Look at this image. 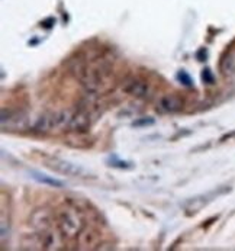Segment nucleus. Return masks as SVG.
I'll return each mask as SVG.
<instances>
[{
    "label": "nucleus",
    "mask_w": 235,
    "mask_h": 251,
    "mask_svg": "<svg viewBox=\"0 0 235 251\" xmlns=\"http://www.w3.org/2000/svg\"><path fill=\"white\" fill-rule=\"evenodd\" d=\"M202 78H203V81H205V83H208V84H212V83H213V80H215L212 72H210V70H208V69H206V70H203V73H202Z\"/></svg>",
    "instance_id": "15"
},
{
    "label": "nucleus",
    "mask_w": 235,
    "mask_h": 251,
    "mask_svg": "<svg viewBox=\"0 0 235 251\" xmlns=\"http://www.w3.org/2000/svg\"><path fill=\"white\" fill-rule=\"evenodd\" d=\"M177 78H179V81H180L182 84H184V86H187V87H192V86H193V80H192V77H190L187 73L184 72V70L179 72V74H177Z\"/></svg>",
    "instance_id": "13"
},
{
    "label": "nucleus",
    "mask_w": 235,
    "mask_h": 251,
    "mask_svg": "<svg viewBox=\"0 0 235 251\" xmlns=\"http://www.w3.org/2000/svg\"><path fill=\"white\" fill-rule=\"evenodd\" d=\"M221 72L227 77L235 75V51H230L221 61Z\"/></svg>",
    "instance_id": "12"
},
{
    "label": "nucleus",
    "mask_w": 235,
    "mask_h": 251,
    "mask_svg": "<svg viewBox=\"0 0 235 251\" xmlns=\"http://www.w3.org/2000/svg\"><path fill=\"white\" fill-rule=\"evenodd\" d=\"M154 124V119H151V118H147V119H138V121H135L134 126H145V125H153Z\"/></svg>",
    "instance_id": "16"
},
{
    "label": "nucleus",
    "mask_w": 235,
    "mask_h": 251,
    "mask_svg": "<svg viewBox=\"0 0 235 251\" xmlns=\"http://www.w3.org/2000/svg\"><path fill=\"white\" fill-rule=\"evenodd\" d=\"M212 199L208 196V195H199V196H195V198H190L187 199L186 202H183V209L187 215H195L198 212H201L202 209L210 202Z\"/></svg>",
    "instance_id": "10"
},
{
    "label": "nucleus",
    "mask_w": 235,
    "mask_h": 251,
    "mask_svg": "<svg viewBox=\"0 0 235 251\" xmlns=\"http://www.w3.org/2000/svg\"><path fill=\"white\" fill-rule=\"evenodd\" d=\"M183 106H184L183 99L176 95H164L157 102V110L160 113H166V115L177 113L183 109Z\"/></svg>",
    "instance_id": "6"
},
{
    "label": "nucleus",
    "mask_w": 235,
    "mask_h": 251,
    "mask_svg": "<svg viewBox=\"0 0 235 251\" xmlns=\"http://www.w3.org/2000/svg\"><path fill=\"white\" fill-rule=\"evenodd\" d=\"M71 118H73L71 110H60V112L45 113V115H42V116H39L36 119L32 129L35 132H41V134L64 129V128L70 126Z\"/></svg>",
    "instance_id": "1"
},
{
    "label": "nucleus",
    "mask_w": 235,
    "mask_h": 251,
    "mask_svg": "<svg viewBox=\"0 0 235 251\" xmlns=\"http://www.w3.org/2000/svg\"><path fill=\"white\" fill-rule=\"evenodd\" d=\"M29 176L34 180H36L38 183H42V184H47V186H51V187H63L64 183L61 180L54 179L52 176H47L41 172H35V170H31L29 172Z\"/></svg>",
    "instance_id": "11"
},
{
    "label": "nucleus",
    "mask_w": 235,
    "mask_h": 251,
    "mask_svg": "<svg viewBox=\"0 0 235 251\" xmlns=\"http://www.w3.org/2000/svg\"><path fill=\"white\" fill-rule=\"evenodd\" d=\"M112 167H118V169H132V163H127V161H121V160H112L110 164Z\"/></svg>",
    "instance_id": "14"
},
{
    "label": "nucleus",
    "mask_w": 235,
    "mask_h": 251,
    "mask_svg": "<svg viewBox=\"0 0 235 251\" xmlns=\"http://www.w3.org/2000/svg\"><path fill=\"white\" fill-rule=\"evenodd\" d=\"M122 90H124L127 95H131V96H134L136 99H150L151 95H153L151 86H150L147 81H144V80H141V78H135V77L128 78V80L124 83Z\"/></svg>",
    "instance_id": "5"
},
{
    "label": "nucleus",
    "mask_w": 235,
    "mask_h": 251,
    "mask_svg": "<svg viewBox=\"0 0 235 251\" xmlns=\"http://www.w3.org/2000/svg\"><path fill=\"white\" fill-rule=\"evenodd\" d=\"M52 212L48 208H39L31 215V225L36 231L50 229L52 225Z\"/></svg>",
    "instance_id": "8"
},
{
    "label": "nucleus",
    "mask_w": 235,
    "mask_h": 251,
    "mask_svg": "<svg viewBox=\"0 0 235 251\" xmlns=\"http://www.w3.org/2000/svg\"><path fill=\"white\" fill-rule=\"evenodd\" d=\"M38 240H39V249L41 250H58L61 246V240L60 235L55 231L50 229H44V231H38Z\"/></svg>",
    "instance_id": "7"
},
{
    "label": "nucleus",
    "mask_w": 235,
    "mask_h": 251,
    "mask_svg": "<svg viewBox=\"0 0 235 251\" xmlns=\"http://www.w3.org/2000/svg\"><path fill=\"white\" fill-rule=\"evenodd\" d=\"M0 124L3 131H25L29 128V116L24 110L1 109Z\"/></svg>",
    "instance_id": "3"
},
{
    "label": "nucleus",
    "mask_w": 235,
    "mask_h": 251,
    "mask_svg": "<svg viewBox=\"0 0 235 251\" xmlns=\"http://www.w3.org/2000/svg\"><path fill=\"white\" fill-rule=\"evenodd\" d=\"M71 131L74 132H87L89 128H90V116L84 112V110H77V112H73V118H71V122H70V126H68Z\"/></svg>",
    "instance_id": "9"
},
{
    "label": "nucleus",
    "mask_w": 235,
    "mask_h": 251,
    "mask_svg": "<svg viewBox=\"0 0 235 251\" xmlns=\"http://www.w3.org/2000/svg\"><path fill=\"white\" fill-rule=\"evenodd\" d=\"M45 166L55 173L64 175V176H73V177H89L90 172L84 169L80 164L71 163L64 158H50L45 161Z\"/></svg>",
    "instance_id": "4"
},
{
    "label": "nucleus",
    "mask_w": 235,
    "mask_h": 251,
    "mask_svg": "<svg viewBox=\"0 0 235 251\" xmlns=\"http://www.w3.org/2000/svg\"><path fill=\"white\" fill-rule=\"evenodd\" d=\"M57 222H58V228L61 234L67 238H74L80 235L84 226L78 214L67 208H63L57 212Z\"/></svg>",
    "instance_id": "2"
}]
</instances>
